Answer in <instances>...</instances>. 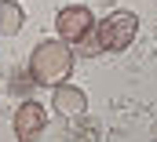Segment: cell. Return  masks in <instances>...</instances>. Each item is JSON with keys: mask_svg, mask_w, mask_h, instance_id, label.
Listing matches in <instances>:
<instances>
[{"mask_svg": "<svg viewBox=\"0 0 157 142\" xmlns=\"http://www.w3.org/2000/svg\"><path fill=\"white\" fill-rule=\"evenodd\" d=\"M55 29H59V36H62L66 44L80 47L88 36L95 33V15H91L88 7H80V4L62 7V11H59V18H55Z\"/></svg>", "mask_w": 157, "mask_h": 142, "instance_id": "3957f363", "label": "cell"}, {"mask_svg": "<svg viewBox=\"0 0 157 142\" xmlns=\"http://www.w3.org/2000/svg\"><path fill=\"white\" fill-rule=\"evenodd\" d=\"M51 106L59 109L62 117H80L84 109H88V99H84V91L73 88V84H55V99H51Z\"/></svg>", "mask_w": 157, "mask_h": 142, "instance_id": "5b68a950", "label": "cell"}, {"mask_svg": "<svg viewBox=\"0 0 157 142\" xmlns=\"http://www.w3.org/2000/svg\"><path fill=\"white\" fill-rule=\"evenodd\" d=\"M135 33H139V15L135 11H113L95 26V36H88L80 44V51L84 55H99V51H113L117 55L124 47H132Z\"/></svg>", "mask_w": 157, "mask_h": 142, "instance_id": "7a4b0ae2", "label": "cell"}, {"mask_svg": "<svg viewBox=\"0 0 157 142\" xmlns=\"http://www.w3.org/2000/svg\"><path fill=\"white\" fill-rule=\"evenodd\" d=\"M44 128H48V113H44L40 102H22V106L15 109V135L22 142L37 139Z\"/></svg>", "mask_w": 157, "mask_h": 142, "instance_id": "277c9868", "label": "cell"}, {"mask_svg": "<svg viewBox=\"0 0 157 142\" xmlns=\"http://www.w3.org/2000/svg\"><path fill=\"white\" fill-rule=\"evenodd\" d=\"M22 7L15 4V0H0V36H15L22 29Z\"/></svg>", "mask_w": 157, "mask_h": 142, "instance_id": "8992f818", "label": "cell"}, {"mask_svg": "<svg viewBox=\"0 0 157 142\" xmlns=\"http://www.w3.org/2000/svg\"><path fill=\"white\" fill-rule=\"evenodd\" d=\"M70 73H73V47L62 36L59 40H40L33 47V55H29V77H33V84L55 88Z\"/></svg>", "mask_w": 157, "mask_h": 142, "instance_id": "6da1fadb", "label": "cell"}]
</instances>
